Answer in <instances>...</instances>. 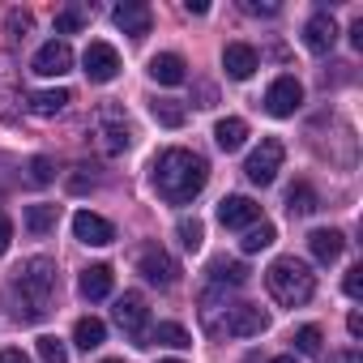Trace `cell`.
I'll return each instance as SVG.
<instances>
[{
    "instance_id": "obj_16",
    "label": "cell",
    "mask_w": 363,
    "mask_h": 363,
    "mask_svg": "<svg viewBox=\"0 0 363 363\" xmlns=\"http://www.w3.org/2000/svg\"><path fill=\"white\" fill-rule=\"evenodd\" d=\"M303 43H308V52H316V56H325V52H333V43H337V22L320 9V13H312L308 18V26H303Z\"/></svg>"
},
{
    "instance_id": "obj_15",
    "label": "cell",
    "mask_w": 363,
    "mask_h": 363,
    "mask_svg": "<svg viewBox=\"0 0 363 363\" xmlns=\"http://www.w3.org/2000/svg\"><path fill=\"white\" fill-rule=\"evenodd\" d=\"M69 69H73V48L65 39H52L35 52V73L39 77H65Z\"/></svg>"
},
{
    "instance_id": "obj_35",
    "label": "cell",
    "mask_w": 363,
    "mask_h": 363,
    "mask_svg": "<svg viewBox=\"0 0 363 363\" xmlns=\"http://www.w3.org/2000/svg\"><path fill=\"white\" fill-rule=\"evenodd\" d=\"M342 291H346L350 299H359V295H363V265H350V269H346V282H342Z\"/></svg>"
},
{
    "instance_id": "obj_20",
    "label": "cell",
    "mask_w": 363,
    "mask_h": 363,
    "mask_svg": "<svg viewBox=\"0 0 363 363\" xmlns=\"http://www.w3.org/2000/svg\"><path fill=\"white\" fill-rule=\"evenodd\" d=\"M308 248H312V257H316L320 265H333V261L342 257L346 240H342V231H333V227H316V231L308 235Z\"/></svg>"
},
{
    "instance_id": "obj_21",
    "label": "cell",
    "mask_w": 363,
    "mask_h": 363,
    "mask_svg": "<svg viewBox=\"0 0 363 363\" xmlns=\"http://www.w3.org/2000/svg\"><path fill=\"white\" fill-rule=\"evenodd\" d=\"M141 346H193V337H189V329L184 325H175V320H162V325H154V329H145V342Z\"/></svg>"
},
{
    "instance_id": "obj_1",
    "label": "cell",
    "mask_w": 363,
    "mask_h": 363,
    "mask_svg": "<svg viewBox=\"0 0 363 363\" xmlns=\"http://www.w3.org/2000/svg\"><path fill=\"white\" fill-rule=\"evenodd\" d=\"M150 179H154V193L167 201V206H189L210 179V167L201 154L184 150V145H171L154 158L150 167Z\"/></svg>"
},
{
    "instance_id": "obj_45",
    "label": "cell",
    "mask_w": 363,
    "mask_h": 363,
    "mask_svg": "<svg viewBox=\"0 0 363 363\" xmlns=\"http://www.w3.org/2000/svg\"><path fill=\"white\" fill-rule=\"evenodd\" d=\"M103 363H120V359H103Z\"/></svg>"
},
{
    "instance_id": "obj_41",
    "label": "cell",
    "mask_w": 363,
    "mask_h": 363,
    "mask_svg": "<svg viewBox=\"0 0 363 363\" xmlns=\"http://www.w3.org/2000/svg\"><path fill=\"white\" fill-rule=\"evenodd\" d=\"M329 363H363V354H359V350H342V354H333Z\"/></svg>"
},
{
    "instance_id": "obj_2",
    "label": "cell",
    "mask_w": 363,
    "mask_h": 363,
    "mask_svg": "<svg viewBox=\"0 0 363 363\" xmlns=\"http://www.w3.org/2000/svg\"><path fill=\"white\" fill-rule=\"evenodd\" d=\"M13 299H18V316L22 320H43L52 295H56V261L48 257H30L13 269Z\"/></svg>"
},
{
    "instance_id": "obj_44",
    "label": "cell",
    "mask_w": 363,
    "mask_h": 363,
    "mask_svg": "<svg viewBox=\"0 0 363 363\" xmlns=\"http://www.w3.org/2000/svg\"><path fill=\"white\" fill-rule=\"evenodd\" d=\"M269 363H299L295 354H278V359H269Z\"/></svg>"
},
{
    "instance_id": "obj_27",
    "label": "cell",
    "mask_w": 363,
    "mask_h": 363,
    "mask_svg": "<svg viewBox=\"0 0 363 363\" xmlns=\"http://www.w3.org/2000/svg\"><path fill=\"white\" fill-rule=\"evenodd\" d=\"M150 111H154V120H158L162 128H179V124L189 120V107L179 103V99H154Z\"/></svg>"
},
{
    "instance_id": "obj_17",
    "label": "cell",
    "mask_w": 363,
    "mask_h": 363,
    "mask_svg": "<svg viewBox=\"0 0 363 363\" xmlns=\"http://www.w3.org/2000/svg\"><path fill=\"white\" fill-rule=\"evenodd\" d=\"M257 52L248 48V43H227L223 48V69H227V77H235V82H248L252 73H257Z\"/></svg>"
},
{
    "instance_id": "obj_25",
    "label": "cell",
    "mask_w": 363,
    "mask_h": 363,
    "mask_svg": "<svg viewBox=\"0 0 363 363\" xmlns=\"http://www.w3.org/2000/svg\"><path fill=\"white\" fill-rule=\"evenodd\" d=\"M316 206H320V197H316L312 184H295V189L286 193V210H291V218H308V214H316Z\"/></svg>"
},
{
    "instance_id": "obj_5",
    "label": "cell",
    "mask_w": 363,
    "mask_h": 363,
    "mask_svg": "<svg viewBox=\"0 0 363 363\" xmlns=\"http://www.w3.org/2000/svg\"><path fill=\"white\" fill-rule=\"evenodd\" d=\"M282 158H286V150H282V141L278 137H265L252 154H248V162H244V175L252 179V184H274V175L282 171Z\"/></svg>"
},
{
    "instance_id": "obj_10",
    "label": "cell",
    "mask_w": 363,
    "mask_h": 363,
    "mask_svg": "<svg viewBox=\"0 0 363 363\" xmlns=\"http://www.w3.org/2000/svg\"><path fill=\"white\" fill-rule=\"evenodd\" d=\"M218 329H227L231 337H257V333H265V329H269V316H265L257 303H235Z\"/></svg>"
},
{
    "instance_id": "obj_8",
    "label": "cell",
    "mask_w": 363,
    "mask_h": 363,
    "mask_svg": "<svg viewBox=\"0 0 363 363\" xmlns=\"http://www.w3.org/2000/svg\"><path fill=\"white\" fill-rule=\"evenodd\" d=\"M82 73H86L90 82H99V86H103V82H111V77L120 73V52H116L111 43H103V39H99V43H90V48H86V56H82Z\"/></svg>"
},
{
    "instance_id": "obj_36",
    "label": "cell",
    "mask_w": 363,
    "mask_h": 363,
    "mask_svg": "<svg viewBox=\"0 0 363 363\" xmlns=\"http://www.w3.org/2000/svg\"><path fill=\"white\" fill-rule=\"evenodd\" d=\"M244 13H252V18H274L278 5H274V0H244Z\"/></svg>"
},
{
    "instance_id": "obj_14",
    "label": "cell",
    "mask_w": 363,
    "mask_h": 363,
    "mask_svg": "<svg viewBox=\"0 0 363 363\" xmlns=\"http://www.w3.org/2000/svg\"><path fill=\"white\" fill-rule=\"evenodd\" d=\"M111 22H116L124 35L145 39V35H150V26H154V9H150V5H141V0H124V5H116V9H111Z\"/></svg>"
},
{
    "instance_id": "obj_22",
    "label": "cell",
    "mask_w": 363,
    "mask_h": 363,
    "mask_svg": "<svg viewBox=\"0 0 363 363\" xmlns=\"http://www.w3.org/2000/svg\"><path fill=\"white\" fill-rule=\"evenodd\" d=\"M69 103H73V94H69V90H35V94L26 99V107H30L35 116H43V120L60 116V111H65Z\"/></svg>"
},
{
    "instance_id": "obj_7",
    "label": "cell",
    "mask_w": 363,
    "mask_h": 363,
    "mask_svg": "<svg viewBox=\"0 0 363 363\" xmlns=\"http://www.w3.org/2000/svg\"><path fill=\"white\" fill-rule=\"evenodd\" d=\"M22 111V77L9 52H0V120H18Z\"/></svg>"
},
{
    "instance_id": "obj_33",
    "label": "cell",
    "mask_w": 363,
    "mask_h": 363,
    "mask_svg": "<svg viewBox=\"0 0 363 363\" xmlns=\"http://www.w3.org/2000/svg\"><path fill=\"white\" fill-rule=\"evenodd\" d=\"M39 359H43V363H69V350H65L60 337L43 333V337H39Z\"/></svg>"
},
{
    "instance_id": "obj_19",
    "label": "cell",
    "mask_w": 363,
    "mask_h": 363,
    "mask_svg": "<svg viewBox=\"0 0 363 363\" xmlns=\"http://www.w3.org/2000/svg\"><path fill=\"white\" fill-rule=\"evenodd\" d=\"M150 77L158 86H179V82L189 77V65H184V56H175V52H158L150 60Z\"/></svg>"
},
{
    "instance_id": "obj_24",
    "label": "cell",
    "mask_w": 363,
    "mask_h": 363,
    "mask_svg": "<svg viewBox=\"0 0 363 363\" xmlns=\"http://www.w3.org/2000/svg\"><path fill=\"white\" fill-rule=\"evenodd\" d=\"M103 337H107V325H103L99 316H82V320L73 325V342H77L82 350H99Z\"/></svg>"
},
{
    "instance_id": "obj_13",
    "label": "cell",
    "mask_w": 363,
    "mask_h": 363,
    "mask_svg": "<svg viewBox=\"0 0 363 363\" xmlns=\"http://www.w3.org/2000/svg\"><path fill=\"white\" fill-rule=\"evenodd\" d=\"M73 235H77L82 244H90V248H107V244L116 240V227H111L103 214H94V210H77V214H73Z\"/></svg>"
},
{
    "instance_id": "obj_40",
    "label": "cell",
    "mask_w": 363,
    "mask_h": 363,
    "mask_svg": "<svg viewBox=\"0 0 363 363\" xmlns=\"http://www.w3.org/2000/svg\"><path fill=\"white\" fill-rule=\"evenodd\" d=\"M346 329H350V337H363V316L350 312V316H346Z\"/></svg>"
},
{
    "instance_id": "obj_18",
    "label": "cell",
    "mask_w": 363,
    "mask_h": 363,
    "mask_svg": "<svg viewBox=\"0 0 363 363\" xmlns=\"http://www.w3.org/2000/svg\"><path fill=\"white\" fill-rule=\"evenodd\" d=\"M111 286H116L111 265H90V269H82V278H77V295L90 299V303H94V299H107Z\"/></svg>"
},
{
    "instance_id": "obj_3",
    "label": "cell",
    "mask_w": 363,
    "mask_h": 363,
    "mask_svg": "<svg viewBox=\"0 0 363 363\" xmlns=\"http://www.w3.org/2000/svg\"><path fill=\"white\" fill-rule=\"evenodd\" d=\"M265 286L269 295L282 303V308H299L316 295V274L299 261V257H278L269 269H265Z\"/></svg>"
},
{
    "instance_id": "obj_43",
    "label": "cell",
    "mask_w": 363,
    "mask_h": 363,
    "mask_svg": "<svg viewBox=\"0 0 363 363\" xmlns=\"http://www.w3.org/2000/svg\"><path fill=\"white\" fill-rule=\"evenodd\" d=\"M210 5H206V0H184V13H206Z\"/></svg>"
},
{
    "instance_id": "obj_39",
    "label": "cell",
    "mask_w": 363,
    "mask_h": 363,
    "mask_svg": "<svg viewBox=\"0 0 363 363\" xmlns=\"http://www.w3.org/2000/svg\"><path fill=\"white\" fill-rule=\"evenodd\" d=\"M0 363H30V359H26L18 346H9V350H0Z\"/></svg>"
},
{
    "instance_id": "obj_38",
    "label": "cell",
    "mask_w": 363,
    "mask_h": 363,
    "mask_svg": "<svg viewBox=\"0 0 363 363\" xmlns=\"http://www.w3.org/2000/svg\"><path fill=\"white\" fill-rule=\"evenodd\" d=\"M9 244H13V223H9V214L0 210V257L9 252Z\"/></svg>"
},
{
    "instance_id": "obj_46",
    "label": "cell",
    "mask_w": 363,
    "mask_h": 363,
    "mask_svg": "<svg viewBox=\"0 0 363 363\" xmlns=\"http://www.w3.org/2000/svg\"><path fill=\"white\" fill-rule=\"evenodd\" d=\"M162 363H179V359H162Z\"/></svg>"
},
{
    "instance_id": "obj_32",
    "label": "cell",
    "mask_w": 363,
    "mask_h": 363,
    "mask_svg": "<svg viewBox=\"0 0 363 363\" xmlns=\"http://www.w3.org/2000/svg\"><path fill=\"white\" fill-rule=\"evenodd\" d=\"M295 350L299 354H320V329L316 325H303V329H295Z\"/></svg>"
},
{
    "instance_id": "obj_26",
    "label": "cell",
    "mask_w": 363,
    "mask_h": 363,
    "mask_svg": "<svg viewBox=\"0 0 363 363\" xmlns=\"http://www.w3.org/2000/svg\"><path fill=\"white\" fill-rule=\"evenodd\" d=\"M56 218H60V206H26V231L30 235H48V231H56Z\"/></svg>"
},
{
    "instance_id": "obj_11",
    "label": "cell",
    "mask_w": 363,
    "mask_h": 363,
    "mask_svg": "<svg viewBox=\"0 0 363 363\" xmlns=\"http://www.w3.org/2000/svg\"><path fill=\"white\" fill-rule=\"evenodd\" d=\"M299 103H303V86L295 82V77H278L269 90H265V111L269 116H295L299 111Z\"/></svg>"
},
{
    "instance_id": "obj_31",
    "label": "cell",
    "mask_w": 363,
    "mask_h": 363,
    "mask_svg": "<svg viewBox=\"0 0 363 363\" xmlns=\"http://www.w3.org/2000/svg\"><path fill=\"white\" fill-rule=\"evenodd\" d=\"M179 244H184L189 252H197L201 244H206V227H201V218H179Z\"/></svg>"
},
{
    "instance_id": "obj_9",
    "label": "cell",
    "mask_w": 363,
    "mask_h": 363,
    "mask_svg": "<svg viewBox=\"0 0 363 363\" xmlns=\"http://www.w3.org/2000/svg\"><path fill=\"white\" fill-rule=\"evenodd\" d=\"M141 274H145V282H154V286H175L179 282V265H175V257L167 252V248H158V244H150L145 252H141Z\"/></svg>"
},
{
    "instance_id": "obj_6",
    "label": "cell",
    "mask_w": 363,
    "mask_h": 363,
    "mask_svg": "<svg viewBox=\"0 0 363 363\" xmlns=\"http://www.w3.org/2000/svg\"><path fill=\"white\" fill-rule=\"evenodd\" d=\"M116 325L141 346L145 342V325H150V308H145V295L141 291H124L120 299H116Z\"/></svg>"
},
{
    "instance_id": "obj_12",
    "label": "cell",
    "mask_w": 363,
    "mask_h": 363,
    "mask_svg": "<svg viewBox=\"0 0 363 363\" xmlns=\"http://www.w3.org/2000/svg\"><path fill=\"white\" fill-rule=\"evenodd\" d=\"M218 223L231 227V231H248L261 223V206L252 197H223L218 201Z\"/></svg>"
},
{
    "instance_id": "obj_37",
    "label": "cell",
    "mask_w": 363,
    "mask_h": 363,
    "mask_svg": "<svg viewBox=\"0 0 363 363\" xmlns=\"http://www.w3.org/2000/svg\"><path fill=\"white\" fill-rule=\"evenodd\" d=\"M30 179H35V184H52V162L48 158H35L30 162Z\"/></svg>"
},
{
    "instance_id": "obj_34",
    "label": "cell",
    "mask_w": 363,
    "mask_h": 363,
    "mask_svg": "<svg viewBox=\"0 0 363 363\" xmlns=\"http://www.w3.org/2000/svg\"><path fill=\"white\" fill-rule=\"evenodd\" d=\"M5 26H9V35L22 39V35L35 26V18H30V9H9V13H5Z\"/></svg>"
},
{
    "instance_id": "obj_23",
    "label": "cell",
    "mask_w": 363,
    "mask_h": 363,
    "mask_svg": "<svg viewBox=\"0 0 363 363\" xmlns=\"http://www.w3.org/2000/svg\"><path fill=\"white\" fill-rule=\"evenodd\" d=\"M214 141H218V150L235 154V150L248 141V124H244L240 116H227V120H218V124H214Z\"/></svg>"
},
{
    "instance_id": "obj_4",
    "label": "cell",
    "mask_w": 363,
    "mask_h": 363,
    "mask_svg": "<svg viewBox=\"0 0 363 363\" xmlns=\"http://www.w3.org/2000/svg\"><path fill=\"white\" fill-rule=\"evenodd\" d=\"M94 128H99V145H103V154H124V150L133 145V128H128L124 111L111 107V103L94 111Z\"/></svg>"
},
{
    "instance_id": "obj_30",
    "label": "cell",
    "mask_w": 363,
    "mask_h": 363,
    "mask_svg": "<svg viewBox=\"0 0 363 363\" xmlns=\"http://www.w3.org/2000/svg\"><path fill=\"white\" fill-rule=\"evenodd\" d=\"M274 240H278V231H274L269 223H257V227H248V231H244L240 248H244V252H261V248H269Z\"/></svg>"
},
{
    "instance_id": "obj_42",
    "label": "cell",
    "mask_w": 363,
    "mask_h": 363,
    "mask_svg": "<svg viewBox=\"0 0 363 363\" xmlns=\"http://www.w3.org/2000/svg\"><path fill=\"white\" fill-rule=\"evenodd\" d=\"M350 43H354V48H363V18L350 26Z\"/></svg>"
},
{
    "instance_id": "obj_28",
    "label": "cell",
    "mask_w": 363,
    "mask_h": 363,
    "mask_svg": "<svg viewBox=\"0 0 363 363\" xmlns=\"http://www.w3.org/2000/svg\"><path fill=\"white\" fill-rule=\"evenodd\" d=\"M210 278H214V286H244L248 282V265H240V261H214Z\"/></svg>"
},
{
    "instance_id": "obj_29",
    "label": "cell",
    "mask_w": 363,
    "mask_h": 363,
    "mask_svg": "<svg viewBox=\"0 0 363 363\" xmlns=\"http://www.w3.org/2000/svg\"><path fill=\"white\" fill-rule=\"evenodd\" d=\"M86 22H90V9L86 5H69V9L56 13V35H77Z\"/></svg>"
}]
</instances>
